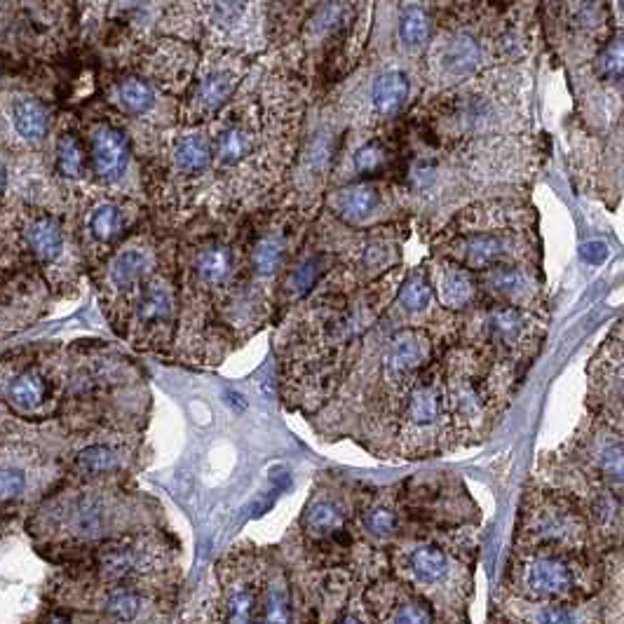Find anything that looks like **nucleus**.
Here are the masks:
<instances>
[{"label":"nucleus","mask_w":624,"mask_h":624,"mask_svg":"<svg viewBox=\"0 0 624 624\" xmlns=\"http://www.w3.org/2000/svg\"><path fill=\"white\" fill-rule=\"evenodd\" d=\"M139 214V205L130 198H92L78 233L87 266L97 268L113 249H118L130 237Z\"/></svg>","instance_id":"obj_15"},{"label":"nucleus","mask_w":624,"mask_h":624,"mask_svg":"<svg viewBox=\"0 0 624 624\" xmlns=\"http://www.w3.org/2000/svg\"><path fill=\"white\" fill-rule=\"evenodd\" d=\"M526 535L540 545H571L580 535V521L568 507L545 500L528 514Z\"/></svg>","instance_id":"obj_29"},{"label":"nucleus","mask_w":624,"mask_h":624,"mask_svg":"<svg viewBox=\"0 0 624 624\" xmlns=\"http://www.w3.org/2000/svg\"><path fill=\"white\" fill-rule=\"evenodd\" d=\"M341 242L343 237H338L336 230L329 228L324 219L317 223L315 230L305 235V240L298 244L296 254L291 256L287 268L277 280L273 303L277 320H284L298 303H303L320 289V284L338 266Z\"/></svg>","instance_id":"obj_9"},{"label":"nucleus","mask_w":624,"mask_h":624,"mask_svg":"<svg viewBox=\"0 0 624 624\" xmlns=\"http://www.w3.org/2000/svg\"><path fill=\"white\" fill-rule=\"evenodd\" d=\"M92 176L104 186H115L127 176L132 160V146L127 134L111 122H97L87 134Z\"/></svg>","instance_id":"obj_22"},{"label":"nucleus","mask_w":624,"mask_h":624,"mask_svg":"<svg viewBox=\"0 0 624 624\" xmlns=\"http://www.w3.org/2000/svg\"><path fill=\"white\" fill-rule=\"evenodd\" d=\"M453 432L474 434L486 425L493 406L491 373L474 348H453L442 364Z\"/></svg>","instance_id":"obj_10"},{"label":"nucleus","mask_w":624,"mask_h":624,"mask_svg":"<svg viewBox=\"0 0 624 624\" xmlns=\"http://www.w3.org/2000/svg\"><path fill=\"white\" fill-rule=\"evenodd\" d=\"M517 582L533 601H566L578 592V573L566 556L556 552H535L524 559Z\"/></svg>","instance_id":"obj_17"},{"label":"nucleus","mask_w":624,"mask_h":624,"mask_svg":"<svg viewBox=\"0 0 624 624\" xmlns=\"http://www.w3.org/2000/svg\"><path fill=\"white\" fill-rule=\"evenodd\" d=\"M301 531L312 545L348 540V507L331 493H315L303 512Z\"/></svg>","instance_id":"obj_27"},{"label":"nucleus","mask_w":624,"mask_h":624,"mask_svg":"<svg viewBox=\"0 0 624 624\" xmlns=\"http://www.w3.org/2000/svg\"><path fill=\"white\" fill-rule=\"evenodd\" d=\"M174 554L167 538L137 528L99 542L94 554V580L111 585H132L158 594L162 582L172 573Z\"/></svg>","instance_id":"obj_6"},{"label":"nucleus","mask_w":624,"mask_h":624,"mask_svg":"<svg viewBox=\"0 0 624 624\" xmlns=\"http://www.w3.org/2000/svg\"><path fill=\"white\" fill-rule=\"evenodd\" d=\"M54 460L45 456L33 442L10 439L5 432L3 460H0V500H3L5 519L17 514L24 505L33 503V495L47 498V486L52 484Z\"/></svg>","instance_id":"obj_12"},{"label":"nucleus","mask_w":624,"mask_h":624,"mask_svg":"<svg viewBox=\"0 0 624 624\" xmlns=\"http://www.w3.org/2000/svg\"><path fill=\"white\" fill-rule=\"evenodd\" d=\"M477 334L486 348V355L510 357L524 348L531 336V317L521 305L493 301L479 310Z\"/></svg>","instance_id":"obj_20"},{"label":"nucleus","mask_w":624,"mask_h":624,"mask_svg":"<svg viewBox=\"0 0 624 624\" xmlns=\"http://www.w3.org/2000/svg\"><path fill=\"white\" fill-rule=\"evenodd\" d=\"M54 172L61 181L80 183L92 174L90 162V146L83 144L78 132L64 130L57 137V146H54Z\"/></svg>","instance_id":"obj_32"},{"label":"nucleus","mask_w":624,"mask_h":624,"mask_svg":"<svg viewBox=\"0 0 624 624\" xmlns=\"http://www.w3.org/2000/svg\"><path fill=\"white\" fill-rule=\"evenodd\" d=\"M592 512H594V517H596V519L603 521V524L613 519V514H615V500L610 498V493H599V495H596Z\"/></svg>","instance_id":"obj_44"},{"label":"nucleus","mask_w":624,"mask_h":624,"mask_svg":"<svg viewBox=\"0 0 624 624\" xmlns=\"http://www.w3.org/2000/svg\"><path fill=\"white\" fill-rule=\"evenodd\" d=\"M427 273H430L434 296L442 303V308L460 312L477 303L481 291L479 277L463 263L453 261L449 256H434L427 263Z\"/></svg>","instance_id":"obj_23"},{"label":"nucleus","mask_w":624,"mask_h":624,"mask_svg":"<svg viewBox=\"0 0 624 624\" xmlns=\"http://www.w3.org/2000/svg\"><path fill=\"white\" fill-rule=\"evenodd\" d=\"M434 256H449L474 273L528 261L524 212L507 205H477L460 212L432 240Z\"/></svg>","instance_id":"obj_3"},{"label":"nucleus","mask_w":624,"mask_h":624,"mask_svg":"<svg viewBox=\"0 0 624 624\" xmlns=\"http://www.w3.org/2000/svg\"><path fill=\"white\" fill-rule=\"evenodd\" d=\"M390 162H392L390 146L381 139H371L352 153V172H355L359 179H378V176L388 172Z\"/></svg>","instance_id":"obj_38"},{"label":"nucleus","mask_w":624,"mask_h":624,"mask_svg":"<svg viewBox=\"0 0 624 624\" xmlns=\"http://www.w3.org/2000/svg\"><path fill=\"white\" fill-rule=\"evenodd\" d=\"M52 284L31 263H22L15 270L5 268V289H3V322L10 320L15 312V320L10 327H24L36 320L40 312L45 310L47 298H50ZM8 327V329H10Z\"/></svg>","instance_id":"obj_21"},{"label":"nucleus","mask_w":624,"mask_h":624,"mask_svg":"<svg viewBox=\"0 0 624 624\" xmlns=\"http://www.w3.org/2000/svg\"><path fill=\"white\" fill-rule=\"evenodd\" d=\"M237 78L240 76L230 69L212 71L202 78L191 94V101H188V122H200L209 115L219 113L235 94Z\"/></svg>","instance_id":"obj_30"},{"label":"nucleus","mask_w":624,"mask_h":624,"mask_svg":"<svg viewBox=\"0 0 624 624\" xmlns=\"http://www.w3.org/2000/svg\"><path fill=\"white\" fill-rule=\"evenodd\" d=\"M364 601L376 622L418 624L434 620L432 603L402 578L376 580L364 592Z\"/></svg>","instance_id":"obj_18"},{"label":"nucleus","mask_w":624,"mask_h":624,"mask_svg":"<svg viewBox=\"0 0 624 624\" xmlns=\"http://www.w3.org/2000/svg\"><path fill=\"white\" fill-rule=\"evenodd\" d=\"M453 566H456L453 556L434 540L413 538L399 545L395 552L397 578L409 582L427 601H430V592L446 587L453 575Z\"/></svg>","instance_id":"obj_16"},{"label":"nucleus","mask_w":624,"mask_h":624,"mask_svg":"<svg viewBox=\"0 0 624 624\" xmlns=\"http://www.w3.org/2000/svg\"><path fill=\"white\" fill-rule=\"evenodd\" d=\"M214 167V141L205 132H186L172 144L169 151V186L186 183L188 195L191 186L200 183L209 169Z\"/></svg>","instance_id":"obj_26"},{"label":"nucleus","mask_w":624,"mask_h":624,"mask_svg":"<svg viewBox=\"0 0 624 624\" xmlns=\"http://www.w3.org/2000/svg\"><path fill=\"white\" fill-rule=\"evenodd\" d=\"M453 434L442 364H430L411 385L397 418V451L404 458L437 453Z\"/></svg>","instance_id":"obj_7"},{"label":"nucleus","mask_w":624,"mask_h":624,"mask_svg":"<svg viewBox=\"0 0 624 624\" xmlns=\"http://www.w3.org/2000/svg\"><path fill=\"white\" fill-rule=\"evenodd\" d=\"M432 301L434 287L427 268H413L409 275H404L395 298L399 315L406 317V320H409V317L425 315V312L432 308Z\"/></svg>","instance_id":"obj_37"},{"label":"nucleus","mask_w":624,"mask_h":624,"mask_svg":"<svg viewBox=\"0 0 624 624\" xmlns=\"http://www.w3.org/2000/svg\"><path fill=\"white\" fill-rule=\"evenodd\" d=\"M134 442L130 434H108L80 444L69 458V470L78 481H106L120 477L132 463Z\"/></svg>","instance_id":"obj_19"},{"label":"nucleus","mask_w":624,"mask_h":624,"mask_svg":"<svg viewBox=\"0 0 624 624\" xmlns=\"http://www.w3.org/2000/svg\"><path fill=\"white\" fill-rule=\"evenodd\" d=\"M301 214V209L291 207L284 212L261 216L259 223L244 233V268H247L249 296L266 310H273V301L263 296V289H270V284L277 287V280L301 244L298 242Z\"/></svg>","instance_id":"obj_8"},{"label":"nucleus","mask_w":624,"mask_h":624,"mask_svg":"<svg viewBox=\"0 0 624 624\" xmlns=\"http://www.w3.org/2000/svg\"><path fill=\"white\" fill-rule=\"evenodd\" d=\"M617 3H620V8L624 10V0H617Z\"/></svg>","instance_id":"obj_46"},{"label":"nucleus","mask_w":624,"mask_h":624,"mask_svg":"<svg viewBox=\"0 0 624 624\" xmlns=\"http://www.w3.org/2000/svg\"><path fill=\"white\" fill-rule=\"evenodd\" d=\"M411 97V83L402 71H385L373 78L369 90L371 113L378 118H395Z\"/></svg>","instance_id":"obj_33"},{"label":"nucleus","mask_w":624,"mask_h":624,"mask_svg":"<svg viewBox=\"0 0 624 624\" xmlns=\"http://www.w3.org/2000/svg\"><path fill=\"white\" fill-rule=\"evenodd\" d=\"M596 467H599L603 477L624 484V442L608 444L606 449L596 456Z\"/></svg>","instance_id":"obj_42"},{"label":"nucleus","mask_w":624,"mask_h":624,"mask_svg":"<svg viewBox=\"0 0 624 624\" xmlns=\"http://www.w3.org/2000/svg\"><path fill=\"white\" fill-rule=\"evenodd\" d=\"M481 59H484V50H481L479 40L467 36V33H458V36L446 40L442 52L437 54L439 71L451 80L472 76L481 66Z\"/></svg>","instance_id":"obj_31"},{"label":"nucleus","mask_w":624,"mask_h":624,"mask_svg":"<svg viewBox=\"0 0 624 624\" xmlns=\"http://www.w3.org/2000/svg\"><path fill=\"white\" fill-rule=\"evenodd\" d=\"M606 256H608V249H606V244H601V242H589L582 247V259L589 263L606 261Z\"/></svg>","instance_id":"obj_45"},{"label":"nucleus","mask_w":624,"mask_h":624,"mask_svg":"<svg viewBox=\"0 0 624 624\" xmlns=\"http://www.w3.org/2000/svg\"><path fill=\"white\" fill-rule=\"evenodd\" d=\"M291 620H294V608H291V585L287 573H284L280 566L268 564L259 622H291Z\"/></svg>","instance_id":"obj_36"},{"label":"nucleus","mask_w":624,"mask_h":624,"mask_svg":"<svg viewBox=\"0 0 624 624\" xmlns=\"http://www.w3.org/2000/svg\"><path fill=\"white\" fill-rule=\"evenodd\" d=\"M430 29V15L416 3L406 5L402 15H399V38H402V45L406 50H420V47H425L427 40H430Z\"/></svg>","instance_id":"obj_39"},{"label":"nucleus","mask_w":624,"mask_h":624,"mask_svg":"<svg viewBox=\"0 0 624 624\" xmlns=\"http://www.w3.org/2000/svg\"><path fill=\"white\" fill-rule=\"evenodd\" d=\"M385 198H388V191L381 181H352L327 195V212L345 226L357 228L373 221V216L383 209Z\"/></svg>","instance_id":"obj_24"},{"label":"nucleus","mask_w":624,"mask_h":624,"mask_svg":"<svg viewBox=\"0 0 624 624\" xmlns=\"http://www.w3.org/2000/svg\"><path fill=\"white\" fill-rule=\"evenodd\" d=\"M596 73L606 80L624 78V38H613L596 57Z\"/></svg>","instance_id":"obj_41"},{"label":"nucleus","mask_w":624,"mask_h":624,"mask_svg":"<svg viewBox=\"0 0 624 624\" xmlns=\"http://www.w3.org/2000/svg\"><path fill=\"white\" fill-rule=\"evenodd\" d=\"M10 120L12 130L26 144H40L50 134V111H47V106L40 99L19 97L12 101Z\"/></svg>","instance_id":"obj_34"},{"label":"nucleus","mask_w":624,"mask_h":624,"mask_svg":"<svg viewBox=\"0 0 624 624\" xmlns=\"http://www.w3.org/2000/svg\"><path fill=\"white\" fill-rule=\"evenodd\" d=\"M221 585V615L223 622L249 624L259 622L263 585H266L268 564L256 552H230L216 566Z\"/></svg>","instance_id":"obj_13"},{"label":"nucleus","mask_w":624,"mask_h":624,"mask_svg":"<svg viewBox=\"0 0 624 624\" xmlns=\"http://www.w3.org/2000/svg\"><path fill=\"white\" fill-rule=\"evenodd\" d=\"M179 298L181 289L176 284L174 261L169 266L165 261L141 291L122 338L139 350H167L179 327Z\"/></svg>","instance_id":"obj_11"},{"label":"nucleus","mask_w":624,"mask_h":624,"mask_svg":"<svg viewBox=\"0 0 624 624\" xmlns=\"http://www.w3.org/2000/svg\"><path fill=\"white\" fill-rule=\"evenodd\" d=\"M479 284L491 301L512 303L526 308L538 294V282L524 263H507V266L488 268L479 273Z\"/></svg>","instance_id":"obj_28"},{"label":"nucleus","mask_w":624,"mask_h":624,"mask_svg":"<svg viewBox=\"0 0 624 624\" xmlns=\"http://www.w3.org/2000/svg\"><path fill=\"white\" fill-rule=\"evenodd\" d=\"M359 521L364 531L376 540H392L402 528V514L392 498L383 495H369L366 503L359 507Z\"/></svg>","instance_id":"obj_35"},{"label":"nucleus","mask_w":624,"mask_h":624,"mask_svg":"<svg viewBox=\"0 0 624 624\" xmlns=\"http://www.w3.org/2000/svg\"><path fill=\"white\" fill-rule=\"evenodd\" d=\"M402 266L352 294L315 291L294 310V329L287 338L284 383L298 406L320 409L345 381L357 359V348L373 324L395 303Z\"/></svg>","instance_id":"obj_1"},{"label":"nucleus","mask_w":624,"mask_h":624,"mask_svg":"<svg viewBox=\"0 0 624 624\" xmlns=\"http://www.w3.org/2000/svg\"><path fill=\"white\" fill-rule=\"evenodd\" d=\"M538 622H575L578 617L571 613V608L566 606H545L540 608V615L535 617Z\"/></svg>","instance_id":"obj_43"},{"label":"nucleus","mask_w":624,"mask_h":624,"mask_svg":"<svg viewBox=\"0 0 624 624\" xmlns=\"http://www.w3.org/2000/svg\"><path fill=\"white\" fill-rule=\"evenodd\" d=\"M139 503L104 481H76L40 500L29 521L33 535L54 542H104L144 528Z\"/></svg>","instance_id":"obj_2"},{"label":"nucleus","mask_w":624,"mask_h":624,"mask_svg":"<svg viewBox=\"0 0 624 624\" xmlns=\"http://www.w3.org/2000/svg\"><path fill=\"white\" fill-rule=\"evenodd\" d=\"M66 378L52 362H26L12 371L5 366V406L22 420H47L61 409Z\"/></svg>","instance_id":"obj_14"},{"label":"nucleus","mask_w":624,"mask_h":624,"mask_svg":"<svg viewBox=\"0 0 624 624\" xmlns=\"http://www.w3.org/2000/svg\"><path fill=\"white\" fill-rule=\"evenodd\" d=\"M5 237H15V254L36 266L52 289H76L85 256L78 235H71L59 214L36 205H19L15 214L5 212Z\"/></svg>","instance_id":"obj_4"},{"label":"nucleus","mask_w":624,"mask_h":624,"mask_svg":"<svg viewBox=\"0 0 624 624\" xmlns=\"http://www.w3.org/2000/svg\"><path fill=\"white\" fill-rule=\"evenodd\" d=\"M118 101L127 115H146L155 106L153 87L137 76H125L118 83Z\"/></svg>","instance_id":"obj_40"},{"label":"nucleus","mask_w":624,"mask_h":624,"mask_svg":"<svg viewBox=\"0 0 624 624\" xmlns=\"http://www.w3.org/2000/svg\"><path fill=\"white\" fill-rule=\"evenodd\" d=\"M94 599L90 610H99L106 620L137 622L153 620V610L160 608L158 594L132 585H111V582H94Z\"/></svg>","instance_id":"obj_25"},{"label":"nucleus","mask_w":624,"mask_h":624,"mask_svg":"<svg viewBox=\"0 0 624 624\" xmlns=\"http://www.w3.org/2000/svg\"><path fill=\"white\" fill-rule=\"evenodd\" d=\"M167 261L165 247L151 233H134L94 268L99 303L111 327L125 336L141 291Z\"/></svg>","instance_id":"obj_5"}]
</instances>
